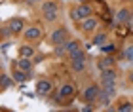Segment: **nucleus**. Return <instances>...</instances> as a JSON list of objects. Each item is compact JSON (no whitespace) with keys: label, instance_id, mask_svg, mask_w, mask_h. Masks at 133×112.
Returning <instances> with one entry per match:
<instances>
[{"label":"nucleus","instance_id":"f03ea898","mask_svg":"<svg viewBox=\"0 0 133 112\" xmlns=\"http://www.w3.org/2000/svg\"><path fill=\"white\" fill-rule=\"evenodd\" d=\"M97 27H99V19H97V17H93V15H89V17H86V19L80 21V31L86 32V34L95 32V31H97Z\"/></svg>","mask_w":133,"mask_h":112},{"label":"nucleus","instance_id":"0eeeda50","mask_svg":"<svg viewBox=\"0 0 133 112\" xmlns=\"http://www.w3.org/2000/svg\"><path fill=\"white\" fill-rule=\"evenodd\" d=\"M51 91H53V86H51L50 80H40L38 84H36V93L42 95V97H48Z\"/></svg>","mask_w":133,"mask_h":112},{"label":"nucleus","instance_id":"ddd939ff","mask_svg":"<svg viewBox=\"0 0 133 112\" xmlns=\"http://www.w3.org/2000/svg\"><path fill=\"white\" fill-rule=\"evenodd\" d=\"M17 68L31 72V70H32V61H31V57H19V59H17Z\"/></svg>","mask_w":133,"mask_h":112},{"label":"nucleus","instance_id":"4468645a","mask_svg":"<svg viewBox=\"0 0 133 112\" xmlns=\"http://www.w3.org/2000/svg\"><path fill=\"white\" fill-rule=\"evenodd\" d=\"M131 19V13H129V10L128 8H120L116 11V21L118 23H128Z\"/></svg>","mask_w":133,"mask_h":112},{"label":"nucleus","instance_id":"6ab92c4d","mask_svg":"<svg viewBox=\"0 0 133 112\" xmlns=\"http://www.w3.org/2000/svg\"><path fill=\"white\" fill-rule=\"evenodd\" d=\"M114 67V61L110 57H103V59H99V68L101 70H105V68H112Z\"/></svg>","mask_w":133,"mask_h":112},{"label":"nucleus","instance_id":"9d476101","mask_svg":"<svg viewBox=\"0 0 133 112\" xmlns=\"http://www.w3.org/2000/svg\"><path fill=\"white\" fill-rule=\"evenodd\" d=\"M11 78H14L15 82H19V84H23V82H27L29 78H31V72H27V70H21V68H15L14 74H11Z\"/></svg>","mask_w":133,"mask_h":112},{"label":"nucleus","instance_id":"20e7f679","mask_svg":"<svg viewBox=\"0 0 133 112\" xmlns=\"http://www.w3.org/2000/svg\"><path fill=\"white\" fill-rule=\"evenodd\" d=\"M99 91H101V87H99L97 84H91V86H88L86 89H84V93H82L84 101H86V103H95V99H97Z\"/></svg>","mask_w":133,"mask_h":112},{"label":"nucleus","instance_id":"39448f33","mask_svg":"<svg viewBox=\"0 0 133 112\" xmlns=\"http://www.w3.org/2000/svg\"><path fill=\"white\" fill-rule=\"evenodd\" d=\"M11 31V34H17V32H21V31H25V21L21 19V17H11V19L8 21V25H6Z\"/></svg>","mask_w":133,"mask_h":112},{"label":"nucleus","instance_id":"f257e3e1","mask_svg":"<svg viewBox=\"0 0 133 112\" xmlns=\"http://www.w3.org/2000/svg\"><path fill=\"white\" fill-rule=\"evenodd\" d=\"M91 13H93L91 6L86 4V2H82L78 8H72L70 10V19L72 21H82V19H86V17H89Z\"/></svg>","mask_w":133,"mask_h":112},{"label":"nucleus","instance_id":"f8f14e48","mask_svg":"<svg viewBox=\"0 0 133 112\" xmlns=\"http://www.w3.org/2000/svg\"><path fill=\"white\" fill-rule=\"evenodd\" d=\"M101 82H116V70H114V67L101 70Z\"/></svg>","mask_w":133,"mask_h":112},{"label":"nucleus","instance_id":"bb28decb","mask_svg":"<svg viewBox=\"0 0 133 112\" xmlns=\"http://www.w3.org/2000/svg\"><path fill=\"white\" fill-rule=\"evenodd\" d=\"M78 2H80V4H82V2H86V0H78Z\"/></svg>","mask_w":133,"mask_h":112},{"label":"nucleus","instance_id":"2eb2a0df","mask_svg":"<svg viewBox=\"0 0 133 112\" xmlns=\"http://www.w3.org/2000/svg\"><path fill=\"white\" fill-rule=\"evenodd\" d=\"M101 89L107 91L110 97L116 95V82H101Z\"/></svg>","mask_w":133,"mask_h":112},{"label":"nucleus","instance_id":"9b49d317","mask_svg":"<svg viewBox=\"0 0 133 112\" xmlns=\"http://www.w3.org/2000/svg\"><path fill=\"white\" fill-rule=\"evenodd\" d=\"M74 93H76L74 86L65 84V86L61 87V89H59V97H61V99H70V97H74Z\"/></svg>","mask_w":133,"mask_h":112},{"label":"nucleus","instance_id":"412c9836","mask_svg":"<svg viewBox=\"0 0 133 112\" xmlns=\"http://www.w3.org/2000/svg\"><path fill=\"white\" fill-rule=\"evenodd\" d=\"M124 59L125 61H133V44H128L124 48Z\"/></svg>","mask_w":133,"mask_h":112},{"label":"nucleus","instance_id":"dca6fc26","mask_svg":"<svg viewBox=\"0 0 133 112\" xmlns=\"http://www.w3.org/2000/svg\"><path fill=\"white\" fill-rule=\"evenodd\" d=\"M34 53H36V50L31 44H25L19 48V57H34Z\"/></svg>","mask_w":133,"mask_h":112},{"label":"nucleus","instance_id":"5701e85b","mask_svg":"<svg viewBox=\"0 0 133 112\" xmlns=\"http://www.w3.org/2000/svg\"><path fill=\"white\" fill-rule=\"evenodd\" d=\"M116 110H120V112H131V110H133V104H131V103L118 104V108H116Z\"/></svg>","mask_w":133,"mask_h":112},{"label":"nucleus","instance_id":"f3484780","mask_svg":"<svg viewBox=\"0 0 133 112\" xmlns=\"http://www.w3.org/2000/svg\"><path fill=\"white\" fill-rule=\"evenodd\" d=\"M69 57H70V61H86V50H76V51H72V53H69Z\"/></svg>","mask_w":133,"mask_h":112},{"label":"nucleus","instance_id":"1a4fd4ad","mask_svg":"<svg viewBox=\"0 0 133 112\" xmlns=\"http://www.w3.org/2000/svg\"><path fill=\"white\" fill-rule=\"evenodd\" d=\"M110 101H112V97L108 95L107 91H99V95H97V99H95V103L99 104V107H105V108H108V104H110Z\"/></svg>","mask_w":133,"mask_h":112},{"label":"nucleus","instance_id":"a211bd4d","mask_svg":"<svg viewBox=\"0 0 133 112\" xmlns=\"http://www.w3.org/2000/svg\"><path fill=\"white\" fill-rule=\"evenodd\" d=\"M70 67L76 74H80V72L86 70V61H70Z\"/></svg>","mask_w":133,"mask_h":112},{"label":"nucleus","instance_id":"6e6552de","mask_svg":"<svg viewBox=\"0 0 133 112\" xmlns=\"http://www.w3.org/2000/svg\"><path fill=\"white\" fill-rule=\"evenodd\" d=\"M40 10H42V13H59V4L55 0H44Z\"/></svg>","mask_w":133,"mask_h":112},{"label":"nucleus","instance_id":"4be33fe9","mask_svg":"<svg viewBox=\"0 0 133 112\" xmlns=\"http://www.w3.org/2000/svg\"><path fill=\"white\" fill-rule=\"evenodd\" d=\"M103 42H107V32H99L97 36L93 38V44H95V46H101Z\"/></svg>","mask_w":133,"mask_h":112},{"label":"nucleus","instance_id":"7ed1b4c3","mask_svg":"<svg viewBox=\"0 0 133 112\" xmlns=\"http://www.w3.org/2000/svg\"><path fill=\"white\" fill-rule=\"evenodd\" d=\"M50 40H51V44H55V46H59V44H65L66 40H69V32H66V29H65V27H61V29H55V31L51 32Z\"/></svg>","mask_w":133,"mask_h":112},{"label":"nucleus","instance_id":"423d86ee","mask_svg":"<svg viewBox=\"0 0 133 112\" xmlns=\"http://www.w3.org/2000/svg\"><path fill=\"white\" fill-rule=\"evenodd\" d=\"M23 38L27 40V42H32V40H38L42 38V29L40 27H29L23 31Z\"/></svg>","mask_w":133,"mask_h":112},{"label":"nucleus","instance_id":"a878e982","mask_svg":"<svg viewBox=\"0 0 133 112\" xmlns=\"http://www.w3.org/2000/svg\"><path fill=\"white\" fill-rule=\"evenodd\" d=\"M31 2H44V0H31Z\"/></svg>","mask_w":133,"mask_h":112},{"label":"nucleus","instance_id":"b1692460","mask_svg":"<svg viewBox=\"0 0 133 112\" xmlns=\"http://www.w3.org/2000/svg\"><path fill=\"white\" fill-rule=\"evenodd\" d=\"M59 17V13H44V19L46 21H55Z\"/></svg>","mask_w":133,"mask_h":112},{"label":"nucleus","instance_id":"393cba45","mask_svg":"<svg viewBox=\"0 0 133 112\" xmlns=\"http://www.w3.org/2000/svg\"><path fill=\"white\" fill-rule=\"evenodd\" d=\"M128 78H129V82H131V84H133V70H131V72H129V76H128Z\"/></svg>","mask_w":133,"mask_h":112},{"label":"nucleus","instance_id":"cd10ccee","mask_svg":"<svg viewBox=\"0 0 133 112\" xmlns=\"http://www.w3.org/2000/svg\"><path fill=\"white\" fill-rule=\"evenodd\" d=\"M131 19H133V13H131Z\"/></svg>","mask_w":133,"mask_h":112},{"label":"nucleus","instance_id":"aec40b11","mask_svg":"<svg viewBox=\"0 0 133 112\" xmlns=\"http://www.w3.org/2000/svg\"><path fill=\"white\" fill-rule=\"evenodd\" d=\"M14 78H10L8 74H2V84H0V87H2V89H8L10 86H14Z\"/></svg>","mask_w":133,"mask_h":112}]
</instances>
